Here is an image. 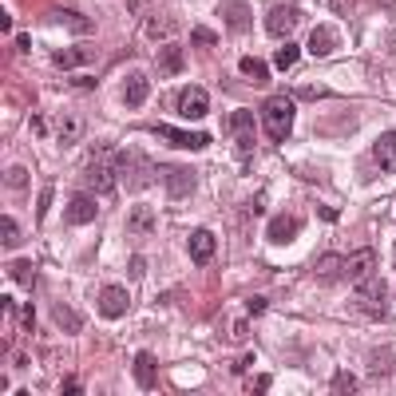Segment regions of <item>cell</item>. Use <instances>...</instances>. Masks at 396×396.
Instances as JSON below:
<instances>
[{
    "label": "cell",
    "mask_w": 396,
    "mask_h": 396,
    "mask_svg": "<svg viewBox=\"0 0 396 396\" xmlns=\"http://www.w3.org/2000/svg\"><path fill=\"white\" fill-rule=\"evenodd\" d=\"M261 127H266V135H270L273 143H282V139L289 135V127H294V96L277 91V96L266 99V107H261Z\"/></svg>",
    "instance_id": "1"
},
{
    "label": "cell",
    "mask_w": 396,
    "mask_h": 396,
    "mask_svg": "<svg viewBox=\"0 0 396 396\" xmlns=\"http://www.w3.org/2000/svg\"><path fill=\"white\" fill-rule=\"evenodd\" d=\"M349 310L365 313L369 321H388V289H384V282H365V277H360Z\"/></svg>",
    "instance_id": "2"
},
{
    "label": "cell",
    "mask_w": 396,
    "mask_h": 396,
    "mask_svg": "<svg viewBox=\"0 0 396 396\" xmlns=\"http://www.w3.org/2000/svg\"><path fill=\"white\" fill-rule=\"evenodd\" d=\"M84 186L99 198H112L115 186H119V162L115 159H96L84 167Z\"/></svg>",
    "instance_id": "3"
},
{
    "label": "cell",
    "mask_w": 396,
    "mask_h": 396,
    "mask_svg": "<svg viewBox=\"0 0 396 396\" xmlns=\"http://www.w3.org/2000/svg\"><path fill=\"white\" fill-rule=\"evenodd\" d=\"M119 174H123L127 178V186H131V190H143V186L151 183V178H155V171H151V162H147V155H143V159H139L135 151H123V155H119Z\"/></svg>",
    "instance_id": "4"
},
{
    "label": "cell",
    "mask_w": 396,
    "mask_h": 396,
    "mask_svg": "<svg viewBox=\"0 0 396 396\" xmlns=\"http://www.w3.org/2000/svg\"><path fill=\"white\" fill-rule=\"evenodd\" d=\"M297 20H301V8L289 4V0H282V4H273L270 13H266V32L270 36H289L297 28Z\"/></svg>",
    "instance_id": "5"
},
{
    "label": "cell",
    "mask_w": 396,
    "mask_h": 396,
    "mask_svg": "<svg viewBox=\"0 0 396 396\" xmlns=\"http://www.w3.org/2000/svg\"><path fill=\"white\" fill-rule=\"evenodd\" d=\"M159 178H162V186H167V195L171 198H186L198 186V174L190 171V167H162Z\"/></svg>",
    "instance_id": "6"
},
{
    "label": "cell",
    "mask_w": 396,
    "mask_h": 396,
    "mask_svg": "<svg viewBox=\"0 0 396 396\" xmlns=\"http://www.w3.org/2000/svg\"><path fill=\"white\" fill-rule=\"evenodd\" d=\"M174 107H178L183 119H206V112H211V96H206L202 87H183L178 99H174Z\"/></svg>",
    "instance_id": "7"
},
{
    "label": "cell",
    "mask_w": 396,
    "mask_h": 396,
    "mask_svg": "<svg viewBox=\"0 0 396 396\" xmlns=\"http://www.w3.org/2000/svg\"><path fill=\"white\" fill-rule=\"evenodd\" d=\"M230 135H234V143H238V155L250 159V155H254V115H250L246 107H238V112L230 115Z\"/></svg>",
    "instance_id": "8"
},
{
    "label": "cell",
    "mask_w": 396,
    "mask_h": 396,
    "mask_svg": "<svg viewBox=\"0 0 396 396\" xmlns=\"http://www.w3.org/2000/svg\"><path fill=\"white\" fill-rule=\"evenodd\" d=\"M127 310H131V294H127L123 285H107L99 294V313L103 317H123Z\"/></svg>",
    "instance_id": "9"
},
{
    "label": "cell",
    "mask_w": 396,
    "mask_h": 396,
    "mask_svg": "<svg viewBox=\"0 0 396 396\" xmlns=\"http://www.w3.org/2000/svg\"><path fill=\"white\" fill-rule=\"evenodd\" d=\"M96 214H99L96 195H91V190H79V195H75L72 202H68V214H63V218H68L72 226H84V222H91Z\"/></svg>",
    "instance_id": "10"
},
{
    "label": "cell",
    "mask_w": 396,
    "mask_h": 396,
    "mask_svg": "<svg viewBox=\"0 0 396 396\" xmlns=\"http://www.w3.org/2000/svg\"><path fill=\"white\" fill-rule=\"evenodd\" d=\"M297 230H301V222H297L294 214H277V218H270V226H266V238H270L273 246H289L297 238Z\"/></svg>",
    "instance_id": "11"
},
{
    "label": "cell",
    "mask_w": 396,
    "mask_h": 396,
    "mask_svg": "<svg viewBox=\"0 0 396 396\" xmlns=\"http://www.w3.org/2000/svg\"><path fill=\"white\" fill-rule=\"evenodd\" d=\"M186 250H190V261H195V266H211L218 242H214L211 230H195V234H190V242H186Z\"/></svg>",
    "instance_id": "12"
},
{
    "label": "cell",
    "mask_w": 396,
    "mask_h": 396,
    "mask_svg": "<svg viewBox=\"0 0 396 396\" xmlns=\"http://www.w3.org/2000/svg\"><path fill=\"white\" fill-rule=\"evenodd\" d=\"M151 131L159 139H167V143H174V147H190V151L211 147V135H186V131H174V127H167V123H155Z\"/></svg>",
    "instance_id": "13"
},
{
    "label": "cell",
    "mask_w": 396,
    "mask_h": 396,
    "mask_svg": "<svg viewBox=\"0 0 396 396\" xmlns=\"http://www.w3.org/2000/svg\"><path fill=\"white\" fill-rule=\"evenodd\" d=\"M222 20L234 28V32H250V24H254L246 0H222Z\"/></svg>",
    "instance_id": "14"
},
{
    "label": "cell",
    "mask_w": 396,
    "mask_h": 396,
    "mask_svg": "<svg viewBox=\"0 0 396 396\" xmlns=\"http://www.w3.org/2000/svg\"><path fill=\"white\" fill-rule=\"evenodd\" d=\"M151 96V84H147V75L143 72H131L127 75V84H123V103L127 107H143Z\"/></svg>",
    "instance_id": "15"
},
{
    "label": "cell",
    "mask_w": 396,
    "mask_h": 396,
    "mask_svg": "<svg viewBox=\"0 0 396 396\" xmlns=\"http://www.w3.org/2000/svg\"><path fill=\"white\" fill-rule=\"evenodd\" d=\"M372 159L381 162V171L396 174V131H384L376 139V147H372Z\"/></svg>",
    "instance_id": "16"
},
{
    "label": "cell",
    "mask_w": 396,
    "mask_h": 396,
    "mask_svg": "<svg viewBox=\"0 0 396 396\" xmlns=\"http://www.w3.org/2000/svg\"><path fill=\"white\" fill-rule=\"evenodd\" d=\"M159 75H178L186 68V56H183V48H178V44H162L159 48Z\"/></svg>",
    "instance_id": "17"
},
{
    "label": "cell",
    "mask_w": 396,
    "mask_h": 396,
    "mask_svg": "<svg viewBox=\"0 0 396 396\" xmlns=\"http://www.w3.org/2000/svg\"><path fill=\"white\" fill-rule=\"evenodd\" d=\"M91 60H96V52H91V48H60V52H52V63L63 68V72H72V68L91 63Z\"/></svg>",
    "instance_id": "18"
},
{
    "label": "cell",
    "mask_w": 396,
    "mask_h": 396,
    "mask_svg": "<svg viewBox=\"0 0 396 396\" xmlns=\"http://www.w3.org/2000/svg\"><path fill=\"white\" fill-rule=\"evenodd\" d=\"M44 20L48 24H63V28H72V32H91V20L79 13H68V8H48L44 13Z\"/></svg>",
    "instance_id": "19"
},
{
    "label": "cell",
    "mask_w": 396,
    "mask_h": 396,
    "mask_svg": "<svg viewBox=\"0 0 396 396\" xmlns=\"http://www.w3.org/2000/svg\"><path fill=\"white\" fill-rule=\"evenodd\" d=\"M310 52L313 56H329V52H337V32L329 24H317L310 32Z\"/></svg>",
    "instance_id": "20"
},
{
    "label": "cell",
    "mask_w": 396,
    "mask_h": 396,
    "mask_svg": "<svg viewBox=\"0 0 396 396\" xmlns=\"http://www.w3.org/2000/svg\"><path fill=\"white\" fill-rule=\"evenodd\" d=\"M372 266H376V254H372V250L365 246V250H357L353 258H345V277H357V282H360V277H365V273H369Z\"/></svg>",
    "instance_id": "21"
},
{
    "label": "cell",
    "mask_w": 396,
    "mask_h": 396,
    "mask_svg": "<svg viewBox=\"0 0 396 396\" xmlns=\"http://www.w3.org/2000/svg\"><path fill=\"white\" fill-rule=\"evenodd\" d=\"M171 32H174L171 16H162V13H147V16H143V36H151V40H167Z\"/></svg>",
    "instance_id": "22"
},
{
    "label": "cell",
    "mask_w": 396,
    "mask_h": 396,
    "mask_svg": "<svg viewBox=\"0 0 396 396\" xmlns=\"http://www.w3.org/2000/svg\"><path fill=\"white\" fill-rule=\"evenodd\" d=\"M155 376H159L155 357H151V353H139V357H135V381H139V388H155Z\"/></svg>",
    "instance_id": "23"
},
{
    "label": "cell",
    "mask_w": 396,
    "mask_h": 396,
    "mask_svg": "<svg viewBox=\"0 0 396 396\" xmlns=\"http://www.w3.org/2000/svg\"><path fill=\"white\" fill-rule=\"evenodd\" d=\"M52 317H56V325H60L63 333H79V329H84V317H79V313L72 310V305H52Z\"/></svg>",
    "instance_id": "24"
},
{
    "label": "cell",
    "mask_w": 396,
    "mask_h": 396,
    "mask_svg": "<svg viewBox=\"0 0 396 396\" xmlns=\"http://www.w3.org/2000/svg\"><path fill=\"white\" fill-rule=\"evenodd\" d=\"M369 372L376 376V381H384V376L393 372V349H372V357H369Z\"/></svg>",
    "instance_id": "25"
},
{
    "label": "cell",
    "mask_w": 396,
    "mask_h": 396,
    "mask_svg": "<svg viewBox=\"0 0 396 396\" xmlns=\"http://www.w3.org/2000/svg\"><path fill=\"white\" fill-rule=\"evenodd\" d=\"M317 277H345V258L341 254H325L317 261Z\"/></svg>",
    "instance_id": "26"
},
{
    "label": "cell",
    "mask_w": 396,
    "mask_h": 396,
    "mask_svg": "<svg viewBox=\"0 0 396 396\" xmlns=\"http://www.w3.org/2000/svg\"><path fill=\"white\" fill-rule=\"evenodd\" d=\"M0 238H4V250H16L20 246V226H16V218L13 214H4V218H0Z\"/></svg>",
    "instance_id": "27"
},
{
    "label": "cell",
    "mask_w": 396,
    "mask_h": 396,
    "mask_svg": "<svg viewBox=\"0 0 396 396\" xmlns=\"http://www.w3.org/2000/svg\"><path fill=\"white\" fill-rule=\"evenodd\" d=\"M8 277H13L16 285L32 289V282H36V270H32V261H13V266H8Z\"/></svg>",
    "instance_id": "28"
},
{
    "label": "cell",
    "mask_w": 396,
    "mask_h": 396,
    "mask_svg": "<svg viewBox=\"0 0 396 396\" xmlns=\"http://www.w3.org/2000/svg\"><path fill=\"white\" fill-rule=\"evenodd\" d=\"M127 226H131L135 234H139V230H143V234H147V230H155V211H151V206H135V211H131V222H127Z\"/></svg>",
    "instance_id": "29"
},
{
    "label": "cell",
    "mask_w": 396,
    "mask_h": 396,
    "mask_svg": "<svg viewBox=\"0 0 396 396\" xmlns=\"http://www.w3.org/2000/svg\"><path fill=\"white\" fill-rule=\"evenodd\" d=\"M297 60H301V48H297V44H282V52H277L273 68H277V72H289V68H294Z\"/></svg>",
    "instance_id": "30"
},
{
    "label": "cell",
    "mask_w": 396,
    "mask_h": 396,
    "mask_svg": "<svg viewBox=\"0 0 396 396\" xmlns=\"http://www.w3.org/2000/svg\"><path fill=\"white\" fill-rule=\"evenodd\" d=\"M4 186H8L13 195H24V186H28V171H24V167H8V171H4Z\"/></svg>",
    "instance_id": "31"
},
{
    "label": "cell",
    "mask_w": 396,
    "mask_h": 396,
    "mask_svg": "<svg viewBox=\"0 0 396 396\" xmlns=\"http://www.w3.org/2000/svg\"><path fill=\"white\" fill-rule=\"evenodd\" d=\"M238 72H246L250 79H270V68H266L261 60H254V56H246V60L238 63Z\"/></svg>",
    "instance_id": "32"
},
{
    "label": "cell",
    "mask_w": 396,
    "mask_h": 396,
    "mask_svg": "<svg viewBox=\"0 0 396 396\" xmlns=\"http://www.w3.org/2000/svg\"><path fill=\"white\" fill-rule=\"evenodd\" d=\"M329 388H333V393H360V384H357V376H353V372H337Z\"/></svg>",
    "instance_id": "33"
},
{
    "label": "cell",
    "mask_w": 396,
    "mask_h": 396,
    "mask_svg": "<svg viewBox=\"0 0 396 396\" xmlns=\"http://www.w3.org/2000/svg\"><path fill=\"white\" fill-rule=\"evenodd\" d=\"M75 135H84V119H75V115H63V131H60V139H63V143H75Z\"/></svg>",
    "instance_id": "34"
},
{
    "label": "cell",
    "mask_w": 396,
    "mask_h": 396,
    "mask_svg": "<svg viewBox=\"0 0 396 396\" xmlns=\"http://www.w3.org/2000/svg\"><path fill=\"white\" fill-rule=\"evenodd\" d=\"M190 40H195L198 48H214V44H218V36H214L211 28H195V32H190Z\"/></svg>",
    "instance_id": "35"
},
{
    "label": "cell",
    "mask_w": 396,
    "mask_h": 396,
    "mask_svg": "<svg viewBox=\"0 0 396 396\" xmlns=\"http://www.w3.org/2000/svg\"><path fill=\"white\" fill-rule=\"evenodd\" d=\"M294 96H301V99H325L329 91H325V87H317V84H310V87H297Z\"/></svg>",
    "instance_id": "36"
},
{
    "label": "cell",
    "mask_w": 396,
    "mask_h": 396,
    "mask_svg": "<svg viewBox=\"0 0 396 396\" xmlns=\"http://www.w3.org/2000/svg\"><path fill=\"white\" fill-rule=\"evenodd\" d=\"M20 325H24L28 333L36 329V310H32V305H24V310H20Z\"/></svg>",
    "instance_id": "37"
},
{
    "label": "cell",
    "mask_w": 396,
    "mask_h": 396,
    "mask_svg": "<svg viewBox=\"0 0 396 396\" xmlns=\"http://www.w3.org/2000/svg\"><path fill=\"white\" fill-rule=\"evenodd\" d=\"M147 273V258H131V277H143Z\"/></svg>",
    "instance_id": "38"
},
{
    "label": "cell",
    "mask_w": 396,
    "mask_h": 396,
    "mask_svg": "<svg viewBox=\"0 0 396 396\" xmlns=\"http://www.w3.org/2000/svg\"><path fill=\"white\" fill-rule=\"evenodd\" d=\"M266 388H270V376H258V381L250 384V393H266Z\"/></svg>",
    "instance_id": "39"
},
{
    "label": "cell",
    "mask_w": 396,
    "mask_h": 396,
    "mask_svg": "<svg viewBox=\"0 0 396 396\" xmlns=\"http://www.w3.org/2000/svg\"><path fill=\"white\" fill-rule=\"evenodd\" d=\"M317 214H321L325 222H337V211H329V206H317Z\"/></svg>",
    "instance_id": "40"
}]
</instances>
